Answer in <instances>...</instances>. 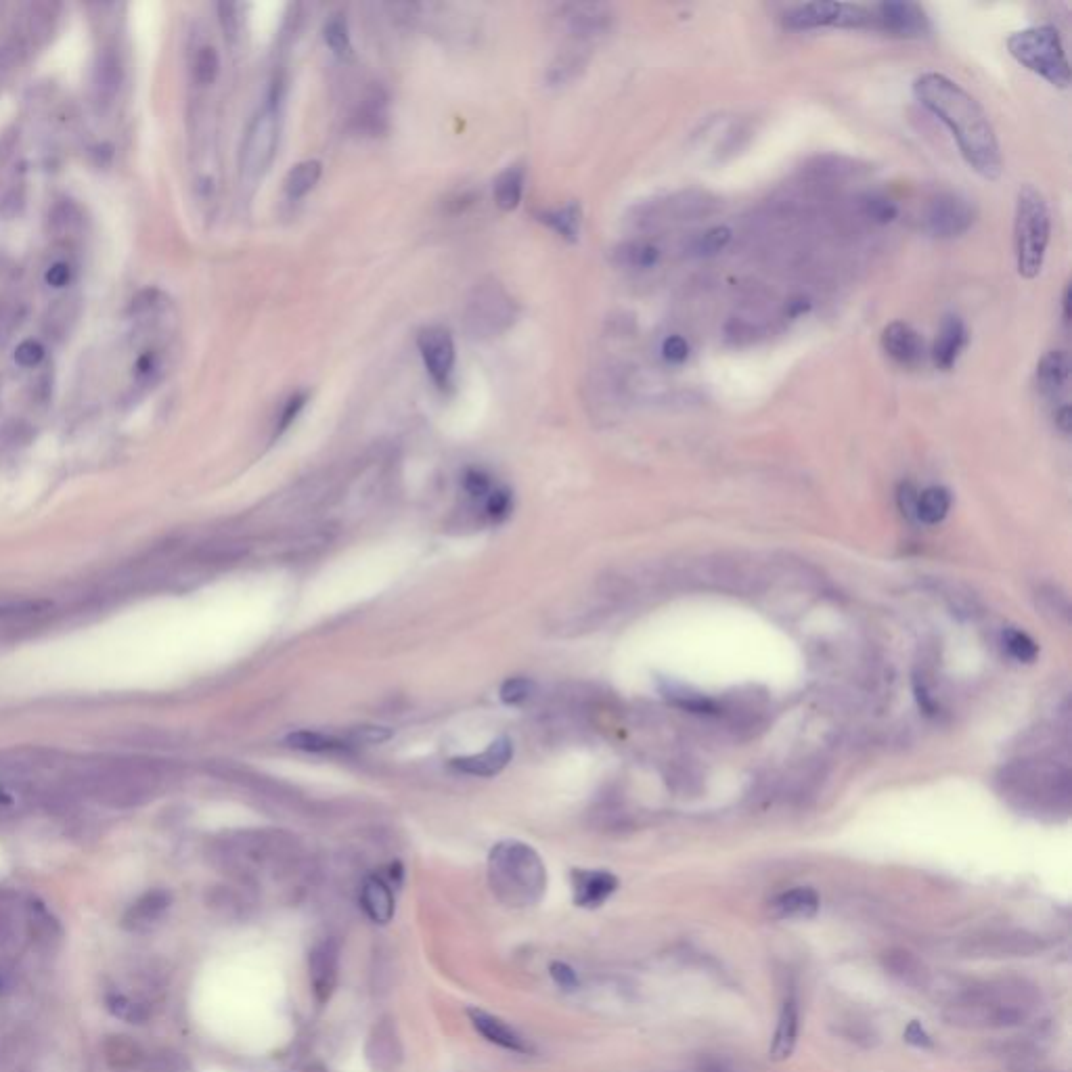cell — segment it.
<instances>
[{
    "label": "cell",
    "instance_id": "cell-1",
    "mask_svg": "<svg viewBox=\"0 0 1072 1072\" xmlns=\"http://www.w3.org/2000/svg\"><path fill=\"white\" fill-rule=\"evenodd\" d=\"M913 95L955 139L966 164L985 181H997L1003 170L993 124L980 103L951 78L928 72L913 84Z\"/></svg>",
    "mask_w": 1072,
    "mask_h": 1072
},
{
    "label": "cell",
    "instance_id": "cell-2",
    "mask_svg": "<svg viewBox=\"0 0 1072 1072\" xmlns=\"http://www.w3.org/2000/svg\"><path fill=\"white\" fill-rule=\"evenodd\" d=\"M164 775V765L149 758H91L67 767L61 786L76 798H93L111 809H132L155 796Z\"/></svg>",
    "mask_w": 1072,
    "mask_h": 1072
},
{
    "label": "cell",
    "instance_id": "cell-3",
    "mask_svg": "<svg viewBox=\"0 0 1072 1072\" xmlns=\"http://www.w3.org/2000/svg\"><path fill=\"white\" fill-rule=\"evenodd\" d=\"M490 882L511 905H530L545 892L547 874L541 857L524 842H499L490 853Z\"/></svg>",
    "mask_w": 1072,
    "mask_h": 1072
},
{
    "label": "cell",
    "instance_id": "cell-4",
    "mask_svg": "<svg viewBox=\"0 0 1072 1072\" xmlns=\"http://www.w3.org/2000/svg\"><path fill=\"white\" fill-rule=\"evenodd\" d=\"M1049 235H1052V218L1043 193L1026 183L1018 189L1016 199V218H1014V248H1016V266L1024 279L1039 277Z\"/></svg>",
    "mask_w": 1072,
    "mask_h": 1072
},
{
    "label": "cell",
    "instance_id": "cell-5",
    "mask_svg": "<svg viewBox=\"0 0 1072 1072\" xmlns=\"http://www.w3.org/2000/svg\"><path fill=\"white\" fill-rule=\"evenodd\" d=\"M1008 51L1029 72L1041 76L1056 88H1068L1070 65L1056 28L1037 26L1014 32L1008 38Z\"/></svg>",
    "mask_w": 1072,
    "mask_h": 1072
},
{
    "label": "cell",
    "instance_id": "cell-6",
    "mask_svg": "<svg viewBox=\"0 0 1072 1072\" xmlns=\"http://www.w3.org/2000/svg\"><path fill=\"white\" fill-rule=\"evenodd\" d=\"M281 137V93L273 91L245 132L241 147V178L256 183L271 168Z\"/></svg>",
    "mask_w": 1072,
    "mask_h": 1072
},
{
    "label": "cell",
    "instance_id": "cell-7",
    "mask_svg": "<svg viewBox=\"0 0 1072 1072\" xmlns=\"http://www.w3.org/2000/svg\"><path fill=\"white\" fill-rule=\"evenodd\" d=\"M518 317V306L497 281L478 283L465 304V327L478 340L497 338Z\"/></svg>",
    "mask_w": 1072,
    "mask_h": 1072
},
{
    "label": "cell",
    "instance_id": "cell-8",
    "mask_svg": "<svg viewBox=\"0 0 1072 1072\" xmlns=\"http://www.w3.org/2000/svg\"><path fill=\"white\" fill-rule=\"evenodd\" d=\"M976 216L970 199L957 193H938L926 208L924 227L936 239H957L974 227Z\"/></svg>",
    "mask_w": 1072,
    "mask_h": 1072
},
{
    "label": "cell",
    "instance_id": "cell-9",
    "mask_svg": "<svg viewBox=\"0 0 1072 1072\" xmlns=\"http://www.w3.org/2000/svg\"><path fill=\"white\" fill-rule=\"evenodd\" d=\"M417 348L423 365H426V371L434 379V384L442 390L449 388L457 361V350L451 331L440 325L421 329L417 335Z\"/></svg>",
    "mask_w": 1072,
    "mask_h": 1072
},
{
    "label": "cell",
    "instance_id": "cell-10",
    "mask_svg": "<svg viewBox=\"0 0 1072 1072\" xmlns=\"http://www.w3.org/2000/svg\"><path fill=\"white\" fill-rule=\"evenodd\" d=\"M871 7V30L899 38H922L930 32L926 11L915 3H878Z\"/></svg>",
    "mask_w": 1072,
    "mask_h": 1072
},
{
    "label": "cell",
    "instance_id": "cell-11",
    "mask_svg": "<svg viewBox=\"0 0 1072 1072\" xmlns=\"http://www.w3.org/2000/svg\"><path fill=\"white\" fill-rule=\"evenodd\" d=\"M562 21L566 30L580 42H591L606 34L612 26V11L606 5L580 3L562 7Z\"/></svg>",
    "mask_w": 1072,
    "mask_h": 1072
},
{
    "label": "cell",
    "instance_id": "cell-12",
    "mask_svg": "<svg viewBox=\"0 0 1072 1072\" xmlns=\"http://www.w3.org/2000/svg\"><path fill=\"white\" fill-rule=\"evenodd\" d=\"M882 350L901 367H918L924 361V340L911 325L903 321L890 323L882 331Z\"/></svg>",
    "mask_w": 1072,
    "mask_h": 1072
},
{
    "label": "cell",
    "instance_id": "cell-13",
    "mask_svg": "<svg viewBox=\"0 0 1072 1072\" xmlns=\"http://www.w3.org/2000/svg\"><path fill=\"white\" fill-rule=\"evenodd\" d=\"M310 968V982L312 991L319 1003L329 1001L335 982H338V968H340V949L335 941H325L317 945L310 953L308 959Z\"/></svg>",
    "mask_w": 1072,
    "mask_h": 1072
},
{
    "label": "cell",
    "instance_id": "cell-14",
    "mask_svg": "<svg viewBox=\"0 0 1072 1072\" xmlns=\"http://www.w3.org/2000/svg\"><path fill=\"white\" fill-rule=\"evenodd\" d=\"M354 128L367 134V137H379L388 130L390 124V103L382 86H371L363 95L356 114L352 118Z\"/></svg>",
    "mask_w": 1072,
    "mask_h": 1072
},
{
    "label": "cell",
    "instance_id": "cell-15",
    "mask_svg": "<svg viewBox=\"0 0 1072 1072\" xmlns=\"http://www.w3.org/2000/svg\"><path fill=\"white\" fill-rule=\"evenodd\" d=\"M511 756H513L511 742L507 740V737H501V740L493 742L480 754H469V756L455 758L453 767L457 771L465 773V775L493 777V775L501 773L507 767V763L511 761Z\"/></svg>",
    "mask_w": 1072,
    "mask_h": 1072
},
{
    "label": "cell",
    "instance_id": "cell-16",
    "mask_svg": "<svg viewBox=\"0 0 1072 1072\" xmlns=\"http://www.w3.org/2000/svg\"><path fill=\"white\" fill-rule=\"evenodd\" d=\"M966 344H968V329L964 321L955 315H947L941 323V329H938V338L932 346L934 365L943 371L953 369V365L959 359V354L964 352Z\"/></svg>",
    "mask_w": 1072,
    "mask_h": 1072
},
{
    "label": "cell",
    "instance_id": "cell-17",
    "mask_svg": "<svg viewBox=\"0 0 1072 1072\" xmlns=\"http://www.w3.org/2000/svg\"><path fill=\"white\" fill-rule=\"evenodd\" d=\"M572 884L574 901L580 907H599L603 901H608L618 888L616 876L608 874V871L576 869L572 874Z\"/></svg>",
    "mask_w": 1072,
    "mask_h": 1072
},
{
    "label": "cell",
    "instance_id": "cell-18",
    "mask_svg": "<svg viewBox=\"0 0 1072 1072\" xmlns=\"http://www.w3.org/2000/svg\"><path fill=\"white\" fill-rule=\"evenodd\" d=\"M838 13H840V3L796 5L786 11L784 26L796 32L817 30V28H836Z\"/></svg>",
    "mask_w": 1072,
    "mask_h": 1072
},
{
    "label": "cell",
    "instance_id": "cell-19",
    "mask_svg": "<svg viewBox=\"0 0 1072 1072\" xmlns=\"http://www.w3.org/2000/svg\"><path fill=\"white\" fill-rule=\"evenodd\" d=\"M467 1014H469V1020H472V1024H474V1029L484 1039H488L490 1043H495V1045L507 1049V1052H516V1054H528L530 1052L528 1043L516 1031L509 1029V1026L503 1020L490 1016V1014H486L482 1010H469Z\"/></svg>",
    "mask_w": 1072,
    "mask_h": 1072
},
{
    "label": "cell",
    "instance_id": "cell-20",
    "mask_svg": "<svg viewBox=\"0 0 1072 1072\" xmlns=\"http://www.w3.org/2000/svg\"><path fill=\"white\" fill-rule=\"evenodd\" d=\"M1070 377V361L1064 350H1049L1037 365V386L1047 398H1058Z\"/></svg>",
    "mask_w": 1072,
    "mask_h": 1072
},
{
    "label": "cell",
    "instance_id": "cell-21",
    "mask_svg": "<svg viewBox=\"0 0 1072 1072\" xmlns=\"http://www.w3.org/2000/svg\"><path fill=\"white\" fill-rule=\"evenodd\" d=\"M361 907L375 924H388L394 915V897L382 878H369L361 890Z\"/></svg>",
    "mask_w": 1072,
    "mask_h": 1072
},
{
    "label": "cell",
    "instance_id": "cell-22",
    "mask_svg": "<svg viewBox=\"0 0 1072 1072\" xmlns=\"http://www.w3.org/2000/svg\"><path fill=\"white\" fill-rule=\"evenodd\" d=\"M796 1037H798V1005H796L794 999H786L784 1008H781V1012H779L777 1031H775L773 1045H771V1052H769L771 1058L773 1060H786L794 1052Z\"/></svg>",
    "mask_w": 1072,
    "mask_h": 1072
},
{
    "label": "cell",
    "instance_id": "cell-23",
    "mask_svg": "<svg viewBox=\"0 0 1072 1072\" xmlns=\"http://www.w3.org/2000/svg\"><path fill=\"white\" fill-rule=\"evenodd\" d=\"M120 82H122V67H120V59L116 57L114 51H105L95 67V80H93V86H95V99L97 103H111L118 93L120 88Z\"/></svg>",
    "mask_w": 1072,
    "mask_h": 1072
},
{
    "label": "cell",
    "instance_id": "cell-24",
    "mask_svg": "<svg viewBox=\"0 0 1072 1072\" xmlns=\"http://www.w3.org/2000/svg\"><path fill=\"white\" fill-rule=\"evenodd\" d=\"M771 909L779 918H811L819 909V897L811 888H794L779 895Z\"/></svg>",
    "mask_w": 1072,
    "mask_h": 1072
},
{
    "label": "cell",
    "instance_id": "cell-25",
    "mask_svg": "<svg viewBox=\"0 0 1072 1072\" xmlns=\"http://www.w3.org/2000/svg\"><path fill=\"white\" fill-rule=\"evenodd\" d=\"M170 892L166 890H151V892H145V895L137 901L132 903V907L128 909L126 913V926L130 928H141L145 924H151L158 918H162V913L170 907Z\"/></svg>",
    "mask_w": 1072,
    "mask_h": 1072
},
{
    "label": "cell",
    "instance_id": "cell-26",
    "mask_svg": "<svg viewBox=\"0 0 1072 1072\" xmlns=\"http://www.w3.org/2000/svg\"><path fill=\"white\" fill-rule=\"evenodd\" d=\"M539 220L545 222L549 229L564 237L570 243H576L580 237V225H583V208L576 201H568L566 206L545 210L539 214Z\"/></svg>",
    "mask_w": 1072,
    "mask_h": 1072
},
{
    "label": "cell",
    "instance_id": "cell-27",
    "mask_svg": "<svg viewBox=\"0 0 1072 1072\" xmlns=\"http://www.w3.org/2000/svg\"><path fill=\"white\" fill-rule=\"evenodd\" d=\"M884 966L892 976H897L899 980L907 982V985L926 987L928 972H926V968H924V964L920 962V959H915L909 951L892 949V951L884 953Z\"/></svg>",
    "mask_w": 1072,
    "mask_h": 1072
},
{
    "label": "cell",
    "instance_id": "cell-28",
    "mask_svg": "<svg viewBox=\"0 0 1072 1072\" xmlns=\"http://www.w3.org/2000/svg\"><path fill=\"white\" fill-rule=\"evenodd\" d=\"M949 509H951V495L941 486H932V488H926L924 493H920L918 499H915L913 513L920 522L934 526V524H941L947 518Z\"/></svg>",
    "mask_w": 1072,
    "mask_h": 1072
},
{
    "label": "cell",
    "instance_id": "cell-29",
    "mask_svg": "<svg viewBox=\"0 0 1072 1072\" xmlns=\"http://www.w3.org/2000/svg\"><path fill=\"white\" fill-rule=\"evenodd\" d=\"M524 181H526V174L522 166H509L497 176L495 204L503 212H513L520 206L522 195H524Z\"/></svg>",
    "mask_w": 1072,
    "mask_h": 1072
},
{
    "label": "cell",
    "instance_id": "cell-30",
    "mask_svg": "<svg viewBox=\"0 0 1072 1072\" xmlns=\"http://www.w3.org/2000/svg\"><path fill=\"white\" fill-rule=\"evenodd\" d=\"M321 174L323 164L319 160H304L296 164L285 176V195L294 201L306 197L321 181Z\"/></svg>",
    "mask_w": 1072,
    "mask_h": 1072
},
{
    "label": "cell",
    "instance_id": "cell-31",
    "mask_svg": "<svg viewBox=\"0 0 1072 1072\" xmlns=\"http://www.w3.org/2000/svg\"><path fill=\"white\" fill-rule=\"evenodd\" d=\"M587 65V53L585 49L572 47L568 51H562L553 59L547 70V84L549 86H564L570 84L580 76Z\"/></svg>",
    "mask_w": 1072,
    "mask_h": 1072
},
{
    "label": "cell",
    "instance_id": "cell-32",
    "mask_svg": "<svg viewBox=\"0 0 1072 1072\" xmlns=\"http://www.w3.org/2000/svg\"><path fill=\"white\" fill-rule=\"evenodd\" d=\"M614 258L622 266L641 268V271H645V268H652V266L658 264L660 250L652 243L631 241V243L620 245V248L614 252Z\"/></svg>",
    "mask_w": 1072,
    "mask_h": 1072
},
{
    "label": "cell",
    "instance_id": "cell-33",
    "mask_svg": "<svg viewBox=\"0 0 1072 1072\" xmlns=\"http://www.w3.org/2000/svg\"><path fill=\"white\" fill-rule=\"evenodd\" d=\"M53 601L36 597V599H7L0 601V622H13V620H26L34 616H42L51 612Z\"/></svg>",
    "mask_w": 1072,
    "mask_h": 1072
},
{
    "label": "cell",
    "instance_id": "cell-34",
    "mask_svg": "<svg viewBox=\"0 0 1072 1072\" xmlns=\"http://www.w3.org/2000/svg\"><path fill=\"white\" fill-rule=\"evenodd\" d=\"M141 1047L128 1037H109L105 1041V1058L114 1068H134L141 1062Z\"/></svg>",
    "mask_w": 1072,
    "mask_h": 1072
},
{
    "label": "cell",
    "instance_id": "cell-35",
    "mask_svg": "<svg viewBox=\"0 0 1072 1072\" xmlns=\"http://www.w3.org/2000/svg\"><path fill=\"white\" fill-rule=\"evenodd\" d=\"M287 744L302 752H333L346 748V744L338 740V737L321 731H296L287 737Z\"/></svg>",
    "mask_w": 1072,
    "mask_h": 1072
},
{
    "label": "cell",
    "instance_id": "cell-36",
    "mask_svg": "<svg viewBox=\"0 0 1072 1072\" xmlns=\"http://www.w3.org/2000/svg\"><path fill=\"white\" fill-rule=\"evenodd\" d=\"M105 1008L111 1016H116L128 1024H143L149 1018V1010L143 1003L132 1001L130 997L122 993H107L105 995Z\"/></svg>",
    "mask_w": 1072,
    "mask_h": 1072
},
{
    "label": "cell",
    "instance_id": "cell-37",
    "mask_svg": "<svg viewBox=\"0 0 1072 1072\" xmlns=\"http://www.w3.org/2000/svg\"><path fill=\"white\" fill-rule=\"evenodd\" d=\"M731 241V229L727 227H714L702 233L694 243H691V254L698 258H712L719 252H723Z\"/></svg>",
    "mask_w": 1072,
    "mask_h": 1072
},
{
    "label": "cell",
    "instance_id": "cell-38",
    "mask_svg": "<svg viewBox=\"0 0 1072 1072\" xmlns=\"http://www.w3.org/2000/svg\"><path fill=\"white\" fill-rule=\"evenodd\" d=\"M323 38L327 42V47L340 57H346L350 55L352 51V40H350V30H348V21L340 15L331 17L325 28H323Z\"/></svg>",
    "mask_w": 1072,
    "mask_h": 1072
},
{
    "label": "cell",
    "instance_id": "cell-39",
    "mask_svg": "<svg viewBox=\"0 0 1072 1072\" xmlns=\"http://www.w3.org/2000/svg\"><path fill=\"white\" fill-rule=\"evenodd\" d=\"M1003 647L1018 662H1033L1039 654L1037 643L1022 631L1008 629L1003 633Z\"/></svg>",
    "mask_w": 1072,
    "mask_h": 1072
},
{
    "label": "cell",
    "instance_id": "cell-40",
    "mask_svg": "<svg viewBox=\"0 0 1072 1072\" xmlns=\"http://www.w3.org/2000/svg\"><path fill=\"white\" fill-rule=\"evenodd\" d=\"M218 70H220V61H218V53L212 49V47H201L195 55V63H193V76H195V82L199 86H210L216 76H218Z\"/></svg>",
    "mask_w": 1072,
    "mask_h": 1072
},
{
    "label": "cell",
    "instance_id": "cell-41",
    "mask_svg": "<svg viewBox=\"0 0 1072 1072\" xmlns=\"http://www.w3.org/2000/svg\"><path fill=\"white\" fill-rule=\"evenodd\" d=\"M534 691H536V685H534L532 679L511 677L501 685L499 696L509 706H520V704H526L528 700H532Z\"/></svg>",
    "mask_w": 1072,
    "mask_h": 1072
},
{
    "label": "cell",
    "instance_id": "cell-42",
    "mask_svg": "<svg viewBox=\"0 0 1072 1072\" xmlns=\"http://www.w3.org/2000/svg\"><path fill=\"white\" fill-rule=\"evenodd\" d=\"M497 484L493 482V478H490L486 472H482V469H467V472L463 474V490L465 495L476 501V503H484V499L490 495V490H493Z\"/></svg>",
    "mask_w": 1072,
    "mask_h": 1072
},
{
    "label": "cell",
    "instance_id": "cell-43",
    "mask_svg": "<svg viewBox=\"0 0 1072 1072\" xmlns=\"http://www.w3.org/2000/svg\"><path fill=\"white\" fill-rule=\"evenodd\" d=\"M480 507L488 520L501 522L503 518L509 516V511H511V493L505 486H495Z\"/></svg>",
    "mask_w": 1072,
    "mask_h": 1072
},
{
    "label": "cell",
    "instance_id": "cell-44",
    "mask_svg": "<svg viewBox=\"0 0 1072 1072\" xmlns=\"http://www.w3.org/2000/svg\"><path fill=\"white\" fill-rule=\"evenodd\" d=\"M306 400H308V394L306 392H296L289 396L285 400V405L279 413V421H277V432L275 434H283L285 430L292 428V423L298 419V415L302 413V409L306 407Z\"/></svg>",
    "mask_w": 1072,
    "mask_h": 1072
},
{
    "label": "cell",
    "instance_id": "cell-45",
    "mask_svg": "<svg viewBox=\"0 0 1072 1072\" xmlns=\"http://www.w3.org/2000/svg\"><path fill=\"white\" fill-rule=\"evenodd\" d=\"M865 210L867 216L878 222V225H888V222L895 220L899 214V208L886 197H871L869 201H865Z\"/></svg>",
    "mask_w": 1072,
    "mask_h": 1072
},
{
    "label": "cell",
    "instance_id": "cell-46",
    "mask_svg": "<svg viewBox=\"0 0 1072 1072\" xmlns=\"http://www.w3.org/2000/svg\"><path fill=\"white\" fill-rule=\"evenodd\" d=\"M662 356L670 365H683L689 359V344L683 335H668L662 342Z\"/></svg>",
    "mask_w": 1072,
    "mask_h": 1072
},
{
    "label": "cell",
    "instance_id": "cell-47",
    "mask_svg": "<svg viewBox=\"0 0 1072 1072\" xmlns=\"http://www.w3.org/2000/svg\"><path fill=\"white\" fill-rule=\"evenodd\" d=\"M42 356H44V348H42L38 342H34V340L21 342V344L17 346V350H15V361H17L21 367H34V365H38V363L42 361Z\"/></svg>",
    "mask_w": 1072,
    "mask_h": 1072
},
{
    "label": "cell",
    "instance_id": "cell-48",
    "mask_svg": "<svg viewBox=\"0 0 1072 1072\" xmlns=\"http://www.w3.org/2000/svg\"><path fill=\"white\" fill-rule=\"evenodd\" d=\"M549 972H551V978H553V980L557 982V985H560L562 989L572 991V989L578 987V976H576V972H574L568 964H564V962H553L551 968H549Z\"/></svg>",
    "mask_w": 1072,
    "mask_h": 1072
},
{
    "label": "cell",
    "instance_id": "cell-49",
    "mask_svg": "<svg viewBox=\"0 0 1072 1072\" xmlns=\"http://www.w3.org/2000/svg\"><path fill=\"white\" fill-rule=\"evenodd\" d=\"M356 744H379L390 737V731L384 727H361L352 733Z\"/></svg>",
    "mask_w": 1072,
    "mask_h": 1072
},
{
    "label": "cell",
    "instance_id": "cell-50",
    "mask_svg": "<svg viewBox=\"0 0 1072 1072\" xmlns=\"http://www.w3.org/2000/svg\"><path fill=\"white\" fill-rule=\"evenodd\" d=\"M905 1041L915 1047H932L930 1035L922 1029L920 1022H911L905 1031Z\"/></svg>",
    "mask_w": 1072,
    "mask_h": 1072
},
{
    "label": "cell",
    "instance_id": "cell-51",
    "mask_svg": "<svg viewBox=\"0 0 1072 1072\" xmlns=\"http://www.w3.org/2000/svg\"><path fill=\"white\" fill-rule=\"evenodd\" d=\"M47 281H49V285H53V287H63V285H67V281H70V266L63 264V262L53 264V266L49 268V273H47Z\"/></svg>",
    "mask_w": 1072,
    "mask_h": 1072
},
{
    "label": "cell",
    "instance_id": "cell-52",
    "mask_svg": "<svg viewBox=\"0 0 1072 1072\" xmlns=\"http://www.w3.org/2000/svg\"><path fill=\"white\" fill-rule=\"evenodd\" d=\"M1056 426L1062 434H1070V426H1072V419H1070V405L1068 402H1064V405H1060L1056 409Z\"/></svg>",
    "mask_w": 1072,
    "mask_h": 1072
},
{
    "label": "cell",
    "instance_id": "cell-53",
    "mask_svg": "<svg viewBox=\"0 0 1072 1072\" xmlns=\"http://www.w3.org/2000/svg\"><path fill=\"white\" fill-rule=\"evenodd\" d=\"M1062 319H1064L1066 325L1070 323V285L1064 287V296H1062Z\"/></svg>",
    "mask_w": 1072,
    "mask_h": 1072
}]
</instances>
